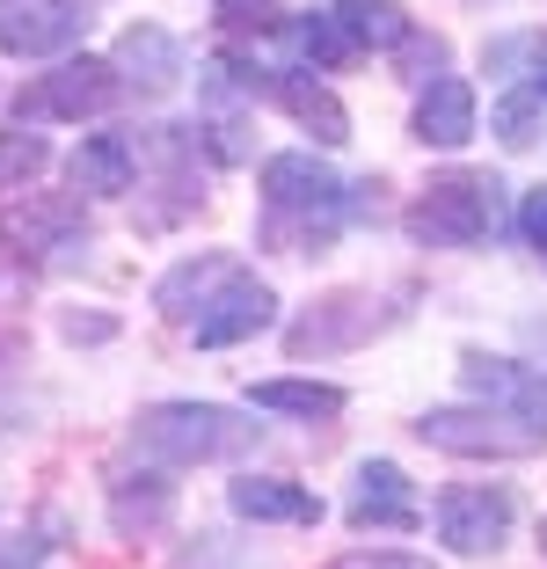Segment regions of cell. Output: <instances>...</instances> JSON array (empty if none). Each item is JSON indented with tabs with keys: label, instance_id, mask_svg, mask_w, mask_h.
Segmentation results:
<instances>
[{
	"label": "cell",
	"instance_id": "6",
	"mask_svg": "<svg viewBox=\"0 0 547 569\" xmlns=\"http://www.w3.org/2000/svg\"><path fill=\"white\" fill-rule=\"evenodd\" d=\"M81 8L73 0H0V51L8 59H51V51H73L81 37Z\"/></svg>",
	"mask_w": 547,
	"mask_h": 569
},
{
	"label": "cell",
	"instance_id": "8",
	"mask_svg": "<svg viewBox=\"0 0 547 569\" xmlns=\"http://www.w3.org/2000/svg\"><path fill=\"white\" fill-rule=\"evenodd\" d=\"M511 511H518L511 489H446V497H438V533L460 555H489L511 533Z\"/></svg>",
	"mask_w": 547,
	"mask_h": 569
},
{
	"label": "cell",
	"instance_id": "22",
	"mask_svg": "<svg viewBox=\"0 0 547 569\" xmlns=\"http://www.w3.org/2000/svg\"><path fill=\"white\" fill-rule=\"evenodd\" d=\"M497 139H504V147H533V139H540V88L497 102Z\"/></svg>",
	"mask_w": 547,
	"mask_h": 569
},
{
	"label": "cell",
	"instance_id": "25",
	"mask_svg": "<svg viewBox=\"0 0 547 569\" xmlns=\"http://www.w3.org/2000/svg\"><path fill=\"white\" fill-rule=\"evenodd\" d=\"M518 227H526V241H533V249H547V190H533V198H526Z\"/></svg>",
	"mask_w": 547,
	"mask_h": 569
},
{
	"label": "cell",
	"instance_id": "3",
	"mask_svg": "<svg viewBox=\"0 0 547 569\" xmlns=\"http://www.w3.org/2000/svg\"><path fill=\"white\" fill-rule=\"evenodd\" d=\"M497 190L504 183H489V176H446L409 204V234L424 249H475L497 227Z\"/></svg>",
	"mask_w": 547,
	"mask_h": 569
},
{
	"label": "cell",
	"instance_id": "4",
	"mask_svg": "<svg viewBox=\"0 0 547 569\" xmlns=\"http://www.w3.org/2000/svg\"><path fill=\"white\" fill-rule=\"evenodd\" d=\"M117 102V67L110 59H59L37 88L16 96V118H102Z\"/></svg>",
	"mask_w": 547,
	"mask_h": 569
},
{
	"label": "cell",
	"instance_id": "1",
	"mask_svg": "<svg viewBox=\"0 0 547 569\" xmlns=\"http://www.w3.org/2000/svg\"><path fill=\"white\" fill-rule=\"evenodd\" d=\"M416 438L438 452H460V460H526V452L547 446V417H526V409H431L416 423Z\"/></svg>",
	"mask_w": 547,
	"mask_h": 569
},
{
	"label": "cell",
	"instance_id": "24",
	"mask_svg": "<svg viewBox=\"0 0 547 569\" xmlns=\"http://www.w3.org/2000/svg\"><path fill=\"white\" fill-rule=\"evenodd\" d=\"M270 8H278V0H219V16H227V22H256V30H270V22H278Z\"/></svg>",
	"mask_w": 547,
	"mask_h": 569
},
{
	"label": "cell",
	"instance_id": "27",
	"mask_svg": "<svg viewBox=\"0 0 547 569\" xmlns=\"http://www.w3.org/2000/svg\"><path fill=\"white\" fill-rule=\"evenodd\" d=\"M540 548H547V519H540Z\"/></svg>",
	"mask_w": 547,
	"mask_h": 569
},
{
	"label": "cell",
	"instance_id": "14",
	"mask_svg": "<svg viewBox=\"0 0 547 569\" xmlns=\"http://www.w3.org/2000/svg\"><path fill=\"white\" fill-rule=\"evenodd\" d=\"M139 176V153L125 132H96L81 139V153H73V190H96V198H125Z\"/></svg>",
	"mask_w": 547,
	"mask_h": 569
},
{
	"label": "cell",
	"instance_id": "18",
	"mask_svg": "<svg viewBox=\"0 0 547 569\" xmlns=\"http://www.w3.org/2000/svg\"><path fill=\"white\" fill-rule=\"evenodd\" d=\"M117 59H125V67H139L132 81H147V88H168L182 73V59H176V44H168L161 30H132L125 37V44H117Z\"/></svg>",
	"mask_w": 547,
	"mask_h": 569
},
{
	"label": "cell",
	"instance_id": "16",
	"mask_svg": "<svg viewBox=\"0 0 547 569\" xmlns=\"http://www.w3.org/2000/svg\"><path fill=\"white\" fill-rule=\"evenodd\" d=\"M336 22L350 30V44H358V51L409 44V16H401L395 0H336Z\"/></svg>",
	"mask_w": 547,
	"mask_h": 569
},
{
	"label": "cell",
	"instance_id": "7",
	"mask_svg": "<svg viewBox=\"0 0 547 569\" xmlns=\"http://www.w3.org/2000/svg\"><path fill=\"white\" fill-rule=\"evenodd\" d=\"M263 198H270V212L336 219L344 183H336V168H321L315 153H270V161H263Z\"/></svg>",
	"mask_w": 547,
	"mask_h": 569
},
{
	"label": "cell",
	"instance_id": "2",
	"mask_svg": "<svg viewBox=\"0 0 547 569\" xmlns=\"http://www.w3.org/2000/svg\"><path fill=\"white\" fill-rule=\"evenodd\" d=\"M249 438L256 423L212 402H161L139 417V446L161 452V460H233V452H249Z\"/></svg>",
	"mask_w": 547,
	"mask_h": 569
},
{
	"label": "cell",
	"instance_id": "23",
	"mask_svg": "<svg viewBox=\"0 0 547 569\" xmlns=\"http://www.w3.org/2000/svg\"><path fill=\"white\" fill-rule=\"evenodd\" d=\"M329 569H431V562H424V555H372V548H365V555H344V562H329Z\"/></svg>",
	"mask_w": 547,
	"mask_h": 569
},
{
	"label": "cell",
	"instance_id": "21",
	"mask_svg": "<svg viewBox=\"0 0 547 569\" xmlns=\"http://www.w3.org/2000/svg\"><path fill=\"white\" fill-rule=\"evenodd\" d=\"M110 511H117L125 533H132V526H161L168 519V482H161V475H147V489H117Z\"/></svg>",
	"mask_w": 547,
	"mask_h": 569
},
{
	"label": "cell",
	"instance_id": "28",
	"mask_svg": "<svg viewBox=\"0 0 547 569\" xmlns=\"http://www.w3.org/2000/svg\"><path fill=\"white\" fill-rule=\"evenodd\" d=\"M0 569H8V562H0Z\"/></svg>",
	"mask_w": 547,
	"mask_h": 569
},
{
	"label": "cell",
	"instance_id": "13",
	"mask_svg": "<svg viewBox=\"0 0 547 569\" xmlns=\"http://www.w3.org/2000/svg\"><path fill=\"white\" fill-rule=\"evenodd\" d=\"M416 139L424 147H467L475 139V88L467 81H431L416 102Z\"/></svg>",
	"mask_w": 547,
	"mask_h": 569
},
{
	"label": "cell",
	"instance_id": "17",
	"mask_svg": "<svg viewBox=\"0 0 547 569\" xmlns=\"http://www.w3.org/2000/svg\"><path fill=\"white\" fill-rule=\"evenodd\" d=\"M249 402L285 409V417H336V409H344V387H329V380H263V387H249Z\"/></svg>",
	"mask_w": 547,
	"mask_h": 569
},
{
	"label": "cell",
	"instance_id": "19",
	"mask_svg": "<svg viewBox=\"0 0 547 569\" xmlns=\"http://www.w3.org/2000/svg\"><path fill=\"white\" fill-rule=\"evenodd\" d=\"M44 161H51V147L37 132H0V198H8V190H22V183H37V176H44Z\"/></svg>",
	"mask_w": 547,
	"mask_h": 569
},
{
	"label": "cell",
	"instance_id": "12",
	"mask_svg": "<svg viewBox=\"0 0 547 569\" xmlns=\"http://www.w3.org/2000/svg\"><path fill=\"white\" fill-rule=\"evenodd\" d=\"M81 234V198H22L0 219V241H16L22 256H51Z\"/></svg>",
	"mask_w": 547,
	"mask_h": 569
},
{
	"label": "cell",
	"instance_id": "20",
	"mask_svg": "<svg viewBox=\"0 0 547 569\" xmlns=\"http://www.w3.org/2000/svg\"><path fill=\"white\" fill-rule=\"evenodd\" d=\"M292 44L307 51V59H321V67H344L350 51H358V44H350V30L336 22V8H329V16H299L292 22Z\"/></svg>",
	"mask_w": 547,
	"mask_h": 569
},
{
	"label": "cell",
	"instance_id": "9",
	"mask_svg": "<svg viewBox=\"0 0 547 569\" xmlns=\"http://www.w3.org/2000/svg\"><path fill=\"white\" fill-rule=\"evenodd\" d=\"M350 526H387V533H416L424 511L409 503V482H401L395 460H365L358 468V489H350Z\"/></svg>",
	"mask_w": 547,
	"mask_h": 569
},
{
	"label": "cell",
	"instance_id": "10",
	"mask_svg": "<svg viewBox=\"0 0 547 569\" xmlns=\"http://www.w3.org/2000/svg\"><path fill=\"white\" fill-rule=\"evenodd\" d=\"M460 380H467V395H475V402L547 417V372H526V366H511V358H481V351H467V358H460Z\"/></svg>",
	"mask_w": 547,
	"mask_h": 569
},
{
	"label": "cell",
	"instance_id": "15",
	"mask_svg": "<svg viewBox=\"0 0 547 569\" xmlns=\"http://www.w3.org/2000/svg\"><path fill=\"white\" fill-rule=\"evenodd\" d=\"M270 96H278L285 110H292V118H299L307 132L321 139V147H344V139H350V118H344V102H336L329 88L315 81V73H278V81H270Z\"/></svg>",
	"mask_w": 547,
	"mask_h": 569
},
{
	"label": "cell",
	"instance_id": "5",
	"mask_svg": "<svg viewBox=\"0 0 547 569\" xmlns=\"http://www.w3.org/2000/svg\"><path fill=\"white\" fill-rule=\"evenodd\" d=\"M270 321H278V292H270L263 278H241V270H227L212 300H198L190 336H198L205 351H227V343H249V336H263Z\"/></svg>",
	"mask_w": 547,
	"mask_h": 569
},
{
	"label": "cell",
	"instance_id": "11",
	"mask_svg": "<svg viewBox=\"0 0 547 569\" xmlns=\"http://www.w3.org/2000/svg\"><path fill=\"white\" fill-rule=\"evenodd\" d=\"M227 503L256 526H321V497L299 482H278V475H241L227 489Z\"/></svg>",
	"mask_w": 547,
	"mask_h": 569
},
{
	"label": "cell",
	"instance_id": "26",
	"mask_svg": "<svg viewBox=\"0 0 547 569\" xmlns=\"http://www.w3.org/2000/svg\"><path fill=\"white\" fill-rule=\"evenodd\" d=\"M533 88H540V96H547V59H540V67H533Z\"/></svg>",
	"mask_w": 547,
	"mask_h": 569
}]
</instances>
